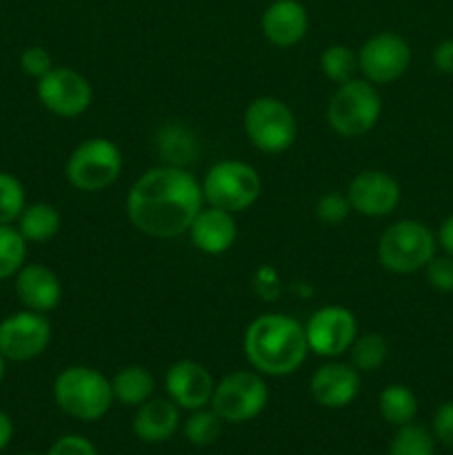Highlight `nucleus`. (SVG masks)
<instances>
[{
  "mask_svg": "<svg viewBox=\"0 0 453 455\" xmlns=\"http://www.w3.org/2000/svg\"><path fill=\"white\" fill-rule=\"evenodd\" d=\"M203 207V185L185 167L173 164L145 172L127 194L131 225L160 240L187 234Z\"/></svg>",
  "mask_w": 453,
  "mask_h": 455,
  "instance_id": "f257e3e1",
  "label": "nucleus"
},
{
  "mask_svg": "<svg viewBox=\"0 0 453 455\" xmlns=\"http://www.w3.org/2000/svg\"><path fill=\"white\" fill-rule=\"evenodd\" d=\"M244 355L253 371L271 378L296 373L309 355L305 324L284 314H265L244 331Z\"/></svg>",
  "mask_w": 453,
  "mask_h": 455,
  "instance_id": "f03ea898",
  "label": "nucleus"
},
{
  "mask_svg": "<svg viewBox=\"0 0 453 455\" xmlns=\"http://www.w3.org/2000/svg\"><path fill=\"white\" fill-rule=\"evenodd\" d=\"M53 400L69 418L80 422H96L107 416L114 404L111 380L98 369L74 364L62 369L53 380Z\"/></svg>",
  "mask_w": 453,
  "mask_h": 455,
  "instance_id": "7ed1b4c3",
  "label": "nucleus"
},
{
  "mask_svg": "<svg viewBox=\"0 0 453 455\" xmlns=\"http://www.w3.org/2000/svg\"><path fill=\"white\" fill-rule=\"evenodd\" d=\"M438 238L420 220H398L382 231L378 260L391 274H413L425 269L435 256Z\"/></svg>",
  "mask_w": 453,
  "mask_h": 455,
  "instance_id": "20e7f679",
  "label": "nucleus"
},
{
  "mask_svg": "<svg viewBox=\"0 0 453 455\" xmlns=\"http://www.w3.org/2000/svg\"><path fill=\"white\" fill-rule=\"evenodd\" d=\"M382 116V98L376 84L354 78L338 84L327 105V123L338 136L362 138L371 132Z\"/></svg>",
  "mask_w": 453,
  "mask_h": 455,
  "instance_id": "39448f33",
  "label": "nucleus"
},
{
  "mask_svg": "<svg viewBox=\"0 0 453 455\" xmlns=\"http://www.w3.org/2000/svg\"><path fill=\"white\" fill-rule=\"evenodd\" d=\"M262 194V178L244 160H222L216 163L203 180L204 204L229 213L247 212Z\"/></svg>",
  "mask_w": 453,
  "mask_h": 455,
  "instance_id": "423d86ee",
  "label": "nucleus"
},
{
  "mask_svg": "<svg viewBox=\"0 0 453 455\" xmlns=\"http://www.w3.org/2000/svg\"><path fill=\"white\" fill-rule=\"evenodd\" d=\"M244 133L258 151L278 156L298 138V120L291 107L275 96H260L244 109Z\"/></svg>",
  "mask_w": 453,
  "mask_h": 455,
  "instance_id": "0eeeda50",
  "label": "nucleus"
},
{
  "mask_svg": "<svg viewBox=\"0 0 453 455\" xmlns=\"http://www.w3.org/2000/svg\"><path fill=\"white\" fill-rule=\"evenodd\" d=\"M123 173V154L109 138H89L67 158L65 176L78 191H102Z\"/></svg>",
  "mask_w": 453,
  "mask_h": 455,
  "instance_id": "6e6552de",
  "label": "nucleus"
},
{
  "mask_svg": "<svg viewBox=\"0 0 453 455\" xmlns=\"http://www.w3.org/2000/svg\"><path fill=\"white\" fill-rule=\"evenodd\" d=\"M269 387L258 371H234L216 382L211 409L231 425H242L265 411Z\"/></svg>",
  "mask_w": 453,
  "mask_h": 455,
  "instance_id": "1a4fd4ad",
  "label": "nucleus"
},
{
  "mask_svg": "<svg viewBox=\"0 0 453 455\" xmlns=\"http://www.w3.org/2000/svg\"><path fill=\"white\" fill-rule=\"evenodd\" d=\"M309 351L320 358H340L358 338V320L354 311L340 305L320 307L305 323Z\"/></svg>",
  "mask_w": 453,
  "mask_h": 455,
  "instance_id": "9d476101",
  "label": "nucleus"
},
{
  "mask_svg": "<svg viewBox=\"0 0 453 455\" xmlns=\"http://www.w3.org/2000/svg\"><path fill=\"white\" fill-rule=\"evenodd\" d=\"M411 65V47L402 36L380 31L360 47L358 71L371 84H391L402 78Z\"/></svg>",
  "mask_w": 453,
  "mask_h": 455,
  "instance_id": "9b49d317",
  "label": "nucleus"
},
{
  "mask_svg": "<svg viewBox=\"0 0 453 455\" xmlns=\"http://www.w3.org/2000/svg\"><path fill=\"white\" fill-rule=\"evenodd\" d=\"M52 342V323L38 311H18L0 323V354L4 360L27 363L47 351Z\"/></svg>",
  "mask_w": 453,
  "mask_h": 455,
  "instance_id": "f8f14e48",
  "label": "nucleus"
},
{
  "mask_svg": "<svg viewBox=\"0 0 453 455\" xmlns=\"http://www.w3.org/2000/svg\"><path fill=\"white\" fill-rule=\"evenodd\" d=\"M38 100L58 118H78L91 105V84L71 67H53L38 78Z\"/></svg>",
  "mask_w": 453,
  "mask_h": 455,
  "instance_id": "ddd939ff",
  "label": "nucleus"
},
{
  "mask_svg": "<svg viewBox=\"0 0 453 455\" xmlns=\"http://www.w3.org/2000/svg\"><path fill=\"white\" fill-rule=\"evenodd\" d=\"M346 196H349L351 209L360 216L385 218L398 209L402 191H400L398 180L386 172L364 169L355 173L354 180L349 182Z\"/></svg>",
  "mask_w": 453,
  "mask_h": 455,
  "instance_id": "4468645a",
  "label": "nucleus"
},
{
  "mask_svg": "<svg viewBox=\"0 0 453 455\" xmlns=\"http://www.w3.org/2000/svg\"><path fill=\"white\" fill-rule=\"evenodd\" d=\"M167 398L178 404V409L195 411L211 404L216 382L209 369L195 360H178L164 373Z\"/></svg>",
  "mask_w": 453,
  "mask_h": 455,
  "instance_id": "2eb2a0df",
  "label": "nucleus"
},
{
  "mask_svg": "<svg viewBox=\"0 0 453 455\" xmlns=\"http://www.w3.org/2000/svg\"><path fill=\"white\" fill-rule=\"evenodd\" d=\"M360 391V371H355L354 364L331 363L322 364L318 371L311 376L309 394L320 407L324 409H345L355 400Z\"/></svg>",
  "mask_w": 453,
  "mask_h": 455,
  "instance_id": "dca6fc26",
  "label": "nucleus"
},
{
  "mask_svg": "<svg viewBox=\"0 0 453 455\" xmlns=\"http://www.w3.org/2000/svg\"><path fill=\"white\" fill-rule=\"evenodd\" d=\"M260 27L274 47H296L309 31V13L300 0H274L262 13Z\"/></svg>",
  "mask_w": 453,
  "mask_h": 455,
  "instance_id": "f3484780",
  "label": "nucleus"
},
{
  "mask_svg": "<svg viewBox=\"0 0 453 455\" xmlns=\"http://www.w3.org/2000/svg\"><path fill=\"white\" fill-rule=\"evenodd\" d=\"M187 234L198 251L207 253V256H220L234 247L235 238H238V227H235L234 213L207 204L194 218Z\"/></svg>",
  "mask_w": 453,
  "mask_h": 455,
  "instance_id": "a211bd4d",
  "label": "nucleus"
},
{
  "mask_svg": "<svg viewBox=\"0 0 453 455\" xmlns=\"http://www.w3.org/2000/svg\"><path fill=\"white\" fill-rule=\"evenodd\" d=\"M16 296L25 309L49 314L60 305L62 284L49 267L31 262L16 274Z\"/></svg>",
  "mask_w": 453,
  "mask_h": 455,
  "instance_id": "6ab92c4d",
  "label": "nucleus"
},
{
  "mask_svg": "<svg viewBox=\"0 0 453 455\" xmlns=\"http://www.w3.org/2000/svg\"><path fill=\"white\" fill-rule=\"evenodd\" d=\"M180 427V409L169 398H149L133 416V434L142 443L158 444L171 438Z\"/></svg>",
  "mask_w": 453,
  "mask_h": 455,
  "instance_id": "aec40b11",
  "label": "nucleus"
},
{
  "mask_svg": "<svg viewBox=\"0 0 453 455\" xmlns=\"http://www.w3.org/2000/svg\"><path fill=\"white\" fill-rule=\"evenodd\" d=\"M111 391L114 400H118L124 407H140L155 394V380L149 369L140 364H129L123 367L111 378Z\"/></svg>",
  "mask_w": 453,
  "mask_h": 455,
  "instance_id": "412c9836",
  "label": "nucleus"
},
{
  "mask_svg": "<svg viewBox=\"0 0 453 455\" xmlns=\"http://www.w3.org/2000/svg\"><path fill=\"white\" fill-rule=\"evenodd\" d=\"M62 218L58 209L49 203L27 204L18 216V227L27 243H49L60 231Z\"/></svg>",
  "mask_w": 453,
  "mask_h": 455,
  "instance_id": "4be33fe9",
  "label": "nucleus"
},
{
  "mask_svg": "<svg viewBox=\"0 0 453 455\" xmlns=\"http://www.w3.org/2000/svg\"><path fill=\"white\" fill-rule=\"evenodd\" d=\"M378 411L389 425L402 427L416 420L417 398L407 385H389L380 391L378 398Z\"/></svg>",
  "mask_w": 453,
  "mask_h": 455,
  "instance_id": "5701e85b",
  "label": "nucleus"
},
{
  "mask_svg": "<svg viewBox=\"0 0 453 455\" xmlns=\"http://www.w3.org/2000/svg\"><path fill=\"white\" fill-rule=\"evenodd\" d=\"M349 354L355 371H378L386 363V358H389V342L376 331L362 333V336L354 340Z\"/></svg>",
  "mask_w": 453,
  "mask_h": 455,
  "instance_id": "b1692460",
  "label": "nucleus"
},
{
  "mask_svg": "<svg viewBox=\"0 0 453 455\" xmlns=\"http://www.w3.org/2000/svg\"><path fill=\"white\" fill-rule=\"evenodd\" d=\"M222 418L213 409H195L182 425V434L194 447H209L216 443L222 434Z\"/></svg>",
  "mask_w": 453,
  "mask_h": 455,
  "instance_id": "393cba45",
  "label": "nucleus"
},
{
  "mask_svg": "<svg viewBox=\"0 0 453 455\" xmlns=\"http://www.w3.org/2000/svg\"><path fill=\"white\" fill-rule=\"evenodd\" d=\"M389 455H435V438L420 425L398 427L389 444Z\"/></svg>",
  "mask_w": 453,
  "mask_h": 455,
  "instance_id": "a878e982",
  "label": "nucleus"
},
{
  "mask_svg": "<svg viewBox=\"0 0 453 455\" xmlns=\"http://www.w3.org/2000/svg\"><path fill=\"white\" fill-rule=\"evenodd\" d=\"M320 67H322V74L331 83L345 84L355 78L358 56L346 44H329L322 52V56H320Z\"/></svg>",
  "mask_w": 453,
  "mask_h": 455,
  "instance_id": "bb28decb",
  "label": "nucleus"
},
{
  "mask_svg": "<svg viewBox=\"0 0 453 455\" xmlns=\"http://www.w3.org/2000/svg\"><path fill=\"white\" fill-rule=\"evenodd\" d=\"M27 258V240L12 225H0V280L20 271Z\"/></svg>",
  "mask_w": 453,
  "mask_h": 455,
  "instance_id": "cd10ccee",
  "label": "nucleus"
},
{
  "mask_svg": "<svg viewBox=\"0 0 453 455\" xmlns=\"http://www.w3.org/2000/svg\"><path fill=\"white\" fill-rule=\"evenodd\" d=\"M160 154L173 167H180V163H185L187 158H195V140L194 136L185 132L180 127H164L158 136Z\"/></svg>",
  "mask_w": 453,
  "mask_h": 455,
  "instance_id": "c85d7f7f",
  "label": "nucleus"
},
{
  "mask_svg": "<svg viewBox=\"0 0 453 455\" xmlns=\"http://www.w3.org/2000/svg\"><path fill=\"white\" fill-rule=\"evenodd\" d=\"M25 189L12 173L0 172V225H12L25 209Z\"/></svg>",
  "mask_w": 453,
  "mask_h": 455,
  "instance_id": "c756f323",
  "label": "nucleus"
},
{
  "mask_svg": "<svg viewBox=\"0 0 453 455\" xmlns=\"http://www.w3.org/2000/svg\"><path fill=\"white\" fill-rule=\"evenodd\" d=\"M351 212L354 209H351L349 196L338 194V191H329V194L320 196V200L315 203V216L324 225H342L349 218Z\"/></svg>",
  "mask_w": 453,
  "mask_h": 455,
  "instance_id": "7c9ffc66",
  "label": "nucleus"
},
{
  "mask_svg": "<svg viewBox=\"0 0 453 455\" xmlns=\"http://www.w3.org/2000/svg\"><path fill=\"white\" fill-rule=\"evenodd\" d=\"M426 269V283L440 293H453V256H433Z\"/></svg>",
  "mask_w": 453,
  "mask_h": 455,
  "instance_id": "2f4dec72",
  "label": "nucleus"
},
{
  "mask_svg": "<svg viewBox=\"0 0 453 455\" xmlns=\"http://www.w3.org/2000/svg\"><path fill=\"white\" fill-rule=\"evenodd\" d=\"M253 291L260 300L274 302L275 298L282 291V283H280V274L275 271V267L265 265L253 274Z\"/></svg>",
  "mask_w": 453,
  "mask_h": 455,
  "instance_id": "473e14b6",
  "label": "nucleus"
},
{
  "mask_svg": "<svg viewBox=\"0 0 453 455\" xmlns=\"http://www.w3.org/2000/svg\"><path fill=\"white\" fill-rule=\"evenodd\" d=\"M20 67L31 78H43L44 74L53 69L52 53L44 47H27L20 56Z\"/></svg>",
  "mask_w": 453,
  "mask_h": 455,
  "instance_id": "72a5a7b5",
  "label": "nucleus"
},
{
  "mask_svg": "<svg viewBox=\"0 0 453 455\" xmlns=\"http://www.w3.org/2000/svg\"><path fill=\"white\" fill-rule=\"evenodd\" d=\"M44 455H98V449L84 435H62Z\"/></svg>",
  "mask_w": 453,
  "mask_h": 455,
  "instance_id": "f704fd0d",
  "label": "nucleus"
},
{
  "mask_svg": "<svg viewBox=\"0 0 453 455\" xmlns=\"http://www.w3.org/2000/svg\"><path fill=\"white\" fill-rule=\"evenodd\" d=\"M433 438L444 447L453 449V403L440 404L433 416Z\"/></svg>",
  "mask_w": 453,
  "mask_h": 455,
  "instance_id": "c9c22d12",
  "label": "nucleus"
},
{
  "mask_svg": "<svg viewBox=\"0 0 453 455\" xmlns=\"http://www.w3.org/2000/svg\"><path fill=\"white\" fill-rule=\"evenodd\" d=\"M433 67L440 74H453V38L442 40L433 49Z\"/></svg>",
  "mask_w": 453,
  "mask_h": 455,
  "instance_id": "e433bc0d",
  "label": "nucleus"
},
{
  "mask_svg": "<svg viewBox=\"0 0 453 455\" xmlns=\"http://www.w3.org/2000/svg\"><path fill=\"white\" fill-rule=\"evenodd\" d=\"M435 238H438V244L444 249V253L453 256V213L440 225V231Z\"/></svg>",
  "mask_w": 453,
  "mask_h": 455,
  "instance_id": "4c0bfd02",
  "label": "nucleus"
},
{
  "mask_svg": "<svg viewBox=\"0 0 453 455\" xmlns=\"http://www.w3.org/2000/svg\"><path fill=\"white\" fill-rule=\"evenodd\" d=\"M13 438V425L9 420V416L4 411H0V451L12 443Z\"/></svg>",
  "mask_w": 453,
  "mask_h": 455,
  "instance_id": "58836bf2",
  "label": "nucleus"
},
{
  "mask_svg": "<svg viewBox=\"0 0 453 455\" xmlns=\"http://www.w3.org/2000/svg\"><path fill=\"white\" fill-rule=\"evenodd\" d=\"M3 378H4V355L0 354V382H3Z\"/></svg>",
  "mask_w": 453,
  "mask_h": 455,
  "instance_id": "ea45409f",
  "label": "nucleus"
},
{
  "mask_svg": "<svg viewBox=\"0 0 453 455\" xmlns=\"http://www.w3.org/2000/svg\"><path fill=\"white\" fill-rule=\"evenodd\" d=\"M22 455H36V453H22Z\"/></svg>",
  "mask_w": 453,
  "mask_h": 455,
  "instance_id": "a19ab883",
  "label": "nucleus"
}]
</instances>
